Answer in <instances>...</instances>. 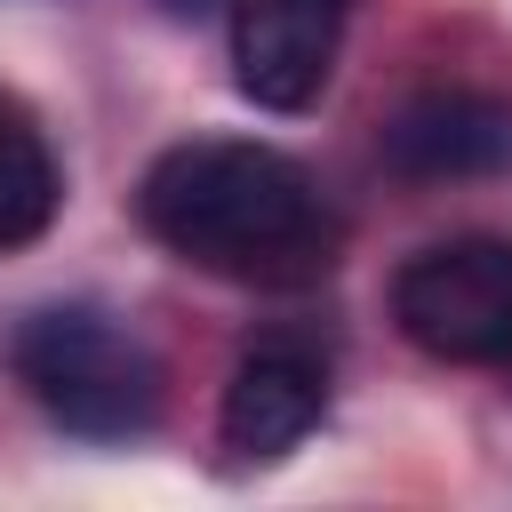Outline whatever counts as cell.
<instances>
[{"mask_svg":"<svg viewBox=\"0 0 512 512\" xmlns=\"http://www.w3.org/2000/svg\"><path fill=\"white\" fill-rule=\"evenodd\" d=\"M136 216L168 256L240 288H312L344 248L320 184L288 152L248 136L168 144L136 184Z\"/></svg>","mask_w":512,"mask_h":512,"instance_id":"1","label":"cell"},{"mask_svg":"<svg viewBox=\"0 0 512 512\" xmlns=\"http://www.w3.org/2000/svg\"><path fill=\"white\" fill-rule=\"evenodd\" d=\"M24 392L80 440H128L160 416V360L96 304H48L16 328Z\"/></svg>","mask_w":512,"mask_h":512,"instance_id":"2","label":"cell"},{"mask_svg":"<svg viewBox=\"0 0 512 512\" xmlns=\"http://www.w3.org/2000/svg\"><path fill=\"white\" fill-rule=\"evenodd\" d=\"M392 320L416 352L480 368L512 352V240L464 232L440 248H416L392 280Z\"/></svg>","mask_w":512,"mask_h":512,"instance_id":"3","label":"cell"},{"mask_svg":"<svg viewBox=\"0 0 512 512\" xmlns=\"http://www.w3.org/2000/svg\"><path fill=\"white\" fill-rule=\"evenodd\" d=\"M352 0H240L232 16V80L264 112H304L320 104L336 48H344Z\"/></svg>","mask_w":512,"mask_h":512,"instance_id":"4","label":"cell"},{"mask_svg":"<svg viewBox=\"0 0 512 512\" xmlns=\"http://www.w3.org/2000/svg\"><path fill=\"white\" fill-rule=\"evenodd\" d=\"M384 168L416 184H456V176H496L512 168V104L480 88H424L384 120Z\"/></svg>","mask_w":512,"mask_h":512,"instance_id":"5","label":"cell"},{"mask_svg":"<svg viewBox=\"0 0 512 512\" xmlns=\"http://www.w3.org/2000/svg\"><path fill=\"white\" fill-rule=\"evenodd\" d=\"M320 408H328V360H320L312 344L272 336V344L240 352V368H232V384H224L216 432H224V448H232L240 464H272V456H288V448L320 424Z\"/></svg>","mask_w":512,"mask_h":512,"instance_id":"6","label":"cell"},{"mask_svg":"<svg viewBox=\"0 0 512 512\" xmlns=\"http://www.w3.org/2000/svg\"><path fill=\"white\" fill-rule=\"evenodd\" d=\"M56 200H64V176H56V152L40 136V120L0 88V248H24L56 224Z\"/></svg>","mask_w":512,"mask_h":512,"instance_id":"7","label":"cell"},{"mask_svg":"<svg viewBox=\"0 0 512 512\" xmlns=\"http://www.w3.org/2000/svg\"><path fill=\"white\" fill-rule=\"evenodd\" d=\"M168 8H176V16H208L216 0H168Z\"/></svg>","mask_w":512,"mask_h":512,"instance_id":"8","label":"cell"}]
</instances>
